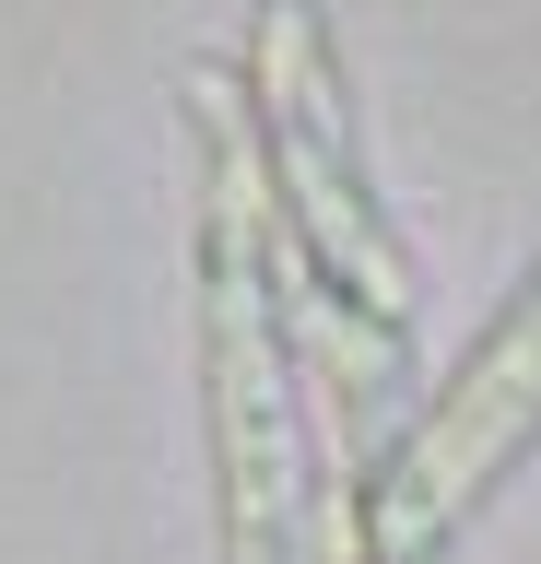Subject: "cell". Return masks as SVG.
Wrapping results in <instances>:
<instances>
[{
	"label": "cell",
	"instance_id": "obj_1",
	"mask_svg": "<svg viewBox=\"0 0 541 564\" xmlns=\"http://www.w3.org/2000/svg\"><path fill=\"white\" fill-rule=\"evenodd\" d=\"M188 118L213 153L201 188V388H213V458H224V553L236 564H306V470H294V400L271 341V141L224 70H188Z\"/></svg>",
	"mask_w": 541,
	"mask_h": 564
},
{
	"label": "cell",
	"instance_id": "obj_2",
	"mask_svg": "<svg viewBox=\"0 0 541 564\" xmlns=\"http://www.w3.org/2000/svg\"><path fill=\"white\" fill-rule=\"evenodd\" d=\"M248 83H259V141H271V188L294 200L306 224V259H318L365 317H400L412 306V271H400L389 224L365 200V165H354V130H342V59L306 0H259V47H248Z\"/></svg>",
	"mask_w": 541,
	"mask_h": 564
},
{
	"label": "cell",
	"instance_id": "obj_3",
	"mask_svg": "<svg viewBox=\"0 0 541 564\" xmlns=\"http://www.w3.org/2000/svg\"><path fill=\"white\" fill-rule=\"evenodd\" d=\"M541 435V271L518 282V306L470 341V365L435 388V412L400 435V458L365 494V529H377V564H424L447 529L495 494V470Z\"/></svg>",
	"mask_w": 541,
	"mask_h": 564
},
{
	"label": "cell",
	"instance_id": "obj_4",
	"mask_svg": "<svg viewBox=\"0 0 541 564\" xmlns=\"http://www.w3.org/2000/svg\"><path fill=\"white\" fill-rule=\"evenodd\" d=\"M318 423H329V470L306 482V564H377V529H365V494H354V435H342V388H318Z\"/></svg>",
	"mask_w": 541,
	"mask_h": 564
}]
</instances>
